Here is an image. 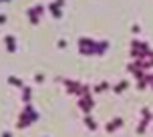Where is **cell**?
Wrapping results in <instances>:
<instances>
[{
	"label": "cell",
	"instance_id": "obj_1",
	"mask_svg": "<svg viewBox=\"0 0 153 137\" xmlns=\"http://www.w3.org/2000/svg\"><path fill=\"white\" fill-rule=\"evenodd\" d=\"M4 43H6V46H8V50H10V52H14V48H16V46H14V36H6V39H4Z\"/></svg>",
	"mask_w": 153,
	"mask_h": 137
},
{
	"label": "cell",
	"instance_id": "obj_2",
	"mask_svg": "<svg viewBox=\"0 0 153 137\" xmlns=\"http://www.w3.org/2000/svg\"><path fill=\"white\" fill-rule=\"evenodd\" d=\"M50 12H52V14L59 18V16H61V6H57V4L52 2V4H50Z\"/></svg>",
	"mask_w": 153,
	"mask_h": 137
},
{
	"label": "cell",
	"instance_id": "obj_3",
	"mask_svg": "<svg viewBox=\"0 0 153 137\" xmlns=\"http://www.w3.org/2000/svg\"><path fill=\"white\" fill-rule=\"evenodd\" d=\"M8 83H12V85H16V87H24V83H22L20 79H16V77H8Z\"/></svg>",
	"mask_w": 153,
	"mask_h": 137
},
{
	"label": "cell",
	"instance_id": "obj_4",
	"mask_svg": "<svg viewBox=\"0 0 153 137\" xmlns=\"http://www.w3.org/2000/svg\"><path fill=\"white\" fill-rule=\"evenodd\" d=\"M119 125H123V121H121V119H115V121L109 125V127H107V129H109V131H113L115 127H119Z\"/></svg>",
	"mask_w": 153,
	"mask_h": 137
},
{
	"label": "cell",
	"instance_id": "obj_5",
	"mask_svg": "<svg viewBox=\"0 0 153 137\" xmlns=\"http://www.w3.org/2000/svg\"><path fill=\"white\" fill-rule=\"evenodd\" d=\"M85 123H87V125H89L91 129H97V123H95V121H93L91 117H85Z\"/></svg>",
	"mask_w": 153,
	"mask_h": 137
},
{
	"label": "cell",
	"instance_id": "obj_6",
	"mask_svg": "<svg viewBox=\"0 0 153 137\" xmlns=\"http://www.w3.org/2000/svg\"><path fill=\"white\" fill-rule=\"evenodd\" d=\"M125 87H127V83L123 81V83H119V85L115 87V91H117V93H121V91H123V89H125Z\"/></svg>",
	"mask_w": 153,
	"mask_h": 137
},
{
	"label": "cell",
	"instance_id": "obj_7",
	"mask_svg": "<svg viewBox=\"0 0 153 137\" xmlns=\"http://www.w3.org/2000/svg\"><path fill=\"white\" fill-rule=\"evenodd\" d=\"M28 99H30V89L26 87V89H24V95H22V101H28Z\"/></svg>",
	"mask_w": 153,
	"mask_h": 137
},
{
	"label": "cell",
	"instance_id": "obj_8",
	"mask_svg": "<svg viewBox=\"0 0 153 137\" xmlns=\"http://www.w3.org/2000/svg\"><path fill=\"white\" fill-rule=\"evenodd\" d=\"M34 81H37V83H42V81H44V77H42V75H37V77H34Z\"/></svg>",
	"mask_w": 153,
	"mask_h": 137
},
{
	"label": "cell",
	"instance_id": "obj_9",
	"mask_svg": "<svg viewBox=\"0 0 153 137\" xmlns=\"http://www.w3.org/2000/svg\"><path fill=\"white\" fill-rule=\"evenodd\" d=\"M6 22V14H0V24H4Z\"/></svg>",
	"mask_w": 153,
	"mask_h": 137
},
{
	"label": "cell",
	"instance_id": "obj_10",
	"mask_svg": "<svg viewBox=\"0 0 153 137\" xmlns=\"http://www.w3.org/2000/svg\"><path fill=\"white\" fill-rule=\"evenodd\" d=\"M2 137H12V135H10V133H4V135H2Z\"/></svg>",
	"mask_w": 153,
	"mask_h": 137
}]
</instances>
